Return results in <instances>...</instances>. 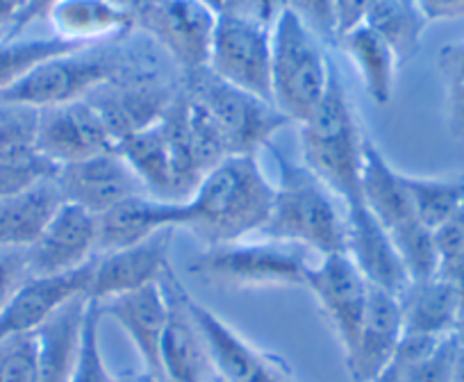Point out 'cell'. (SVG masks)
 Returning a JSON list of instances; mask_svg holds the SVG:
<instances>
[{"label":"cell","mask_w":464,"mask_h":382,"mask_svg":"<svg viewBox=\"0 0 464 382\" xmlns=\"http://www.w3.org/2000/svg\"><path fill=\"white\" fill-rule=\"evenodd\" d=\"M274 182L266 177L257 155H227L205 173L187 198V230L203 246L242 242L262 234L274 207Z\"/></svg>","instance_id":"cell-1"},{"label":"cell","mask_w":464,"mask_h":382,"mask_svg":"<svg viewBox=\"0 0 464 382\" xmlns=\"http://www.w3.org/2000/svg\"><path fill=\"white\" fill-rule=\"evenodd\" d=\"M278 182L274 207L262 234L294 244L319 257L346 253V207L342 198L303 162H294L269 144Z\"/></svg>","instance_id":"cell-2"},{"label":"cell","mask_w":464,"mask_h":382,"mask_svg":"<svg viewBox=\"0 0 464 382\" xmlns=\"http://www.w3.org/2000/svg\"><path fill=\"white\" fill-rule=\"evenodd\" d=\"M367 137L362 135L353 105L348 100L342 73L333 64L328 89L319 108L298 126L303 164L316 173L342 203H353L360 196Z\"/></svg>","instance_id":"cell-3"},{"label":"cell","mask_w":464,"mask_h":382,"mask_svg":"<svg viewBox=\"0 0 464 382\" xmlns=\"http://www.w3.org/2000/svg\"><path fill=\"white\" fill-rule=\"evenodd\" d=\"M123 42L84 46L44 60L12 87L0 91V105L42 112L48 108L84 100L89 93L130 69L150 51L149 46H123Z\"/></svg>","instance_id":"cell-4"},{"label":"cell","mask_w":464,"mask_h":382,"mask_svg":"<svg viewBox=\"0 0 464 382\" xmlns=\"http://www.w3.org/2000/svg\"><path fill=\"white\" fill-rule=\"evenodd\" d=\"M330 73L324 42L287 7L271 25V103L301 126L324 100Z\"/></svg>","instance_id":"cell-5"},{"label":"cell","mask_w":464,"mask_h":382,"mask_svg":"<svg viewBox=\"0 0 464 382\" xmlns=\"http://www.w3.org/2000/svg\"><path fill=\"white\" fill-rule=\"evenodd\" d=\"M310 253L294 244L276 242H230L205 246L187 271L198 282L218 291L269 290V287H303L305 271L312 264Z\"/></svg>","instance_id":"cell-6"},{"label":"cell","mask_w":464,"mask_h":382,"mask_svg":"<svg viewBox=\"0 0 464 382\" xmlns=\"http://www.w3.org/2000/svg\"><path fill=\"white\" fill-rule=\"evenodd\" d=\"M182 89L209 114L227 155H257L283 128L292 126L274 103L226 82L208 66L182 73Z\"/></svg>","instance_id":"cell-7"},{"label":"cell","mask_w":464,"mask_h":382,"mask_svg":"<svg viewBox=\"0 0 464 382\" xmlns=\"http://www.w3.org/2000/svg\"><path fill=\"white\" fill-rule=\"evenodd\" d=\"M158 53H162L158 46L150 48L137 64L84 99L101 114L116 144L123 137L158 123L176 103L182 80L176 82L164 73L162 62L155 57Z\"/></svg>","instance_id":"cell-8"},{"label":"cell","mask_w":464,"mask_h":382,"mask_svg":"<svg viewBox=\"0 0 464 382\" xmlns=\"http://www.w3.org/2000/svg\"><path fill=\"white\" fill-rule=\"evenodd\" d=\"M135 21L150 42L182 71L208 66L217 12L200 0H140Z\"/></svg>","instance_id":"cell-9"},{"label":"cell","mask_w":464,"mask_h":382,"mask_svg":"<svg viewBox=\"0 0 464 382\" xmlns=\"http://www.w3.org/2000/svg\"><path fill=\"white\" fill-rule=\"evenodd\" d=\"M208 69L271 103V25L235 12H221L214 25Z\"/></svg>","instance_id":"cell-10"},{"label":"cell","mask_w":464,"mask_h":382,"mask_svg":"<svg viewBox=\"0 0 464 382\" xmlns=\"http://www.w3.org/2000/svg\"><path fill=\"white\" fill-rule=\"evenodd\" d=\"M303 287H307L314 296L319 312L333 330L342 355H346L353 349L362 328L372 284L360 273L348 253H333L307 266Z\"/></svg>","instance_id":"cell-11"},{"label":"cell","mask_w":464,"mask_h":382,"mask_svg":"<svg viewBox=\"0 0 464 382\" xmlns=\"http://www.w3.org/2000/svg\"><path fill=\"white\" fill-rule=\"evenodd\" d=\"M162 284L169 296V321L162 339L164 382H223L208 339L187 303L189 291L171 266Z\"/></svg>","instance_id":"cell-12"},{"label":"cell","mask_w":464,"mask_h":382,"mask_svg":"<svg viewBox=\"0 0 464 382\" xmlns=\"http://www.w3.org/2000/svg\"><path fill=\"white\" fill-rule=\"evenodd\" d=\"M187 303L208 339L223 382H298L292 367L278 355L251 344L191 294L187 296Z\"/></svg>","instance_id":"cell-13"},{"label":"cell","mask_w":464,"mask_h":382,"mask_svg":"<svg viewBox=\"0 0 464 382\" xmlns=\"http://www.w3.org/2000/svg\"><path fill=\"white\" fill-rule=\"evenodd\" d=\"M55 182L66 203L84 207L96 216L126 198L149 194L119 150L64 164L57 171Z\"/></svg>","instance_id":"cell-14"},{"label":"cell","mask_w":464,"mask_h":382,"mask_svg":"<svg viewBox=\"0 0 464 382\" xmlns=\"http://www.w3.org/2000/svg\"><path fill=\"white\" fill-rule=\"evenodd\" d=\"M34 144L57 167L116 150L114 137L110 135L105 121L89 100L42 110Z\"/></svg>","instance_id":"cell-15"},{"label":"cell","mask_w":464,"mask_h":382,"mask_svg":"<svg viewBox=\"0 0 464 382\" xmlns=\"http://www.w3.org/2000/svg\"><path fill=\"white\" fill-rule=\"evenodd\" d=\"M92 260L69 273L30 275L0 314V339L33 335L71 301L87 299Z\"/></svg>","instance_id":"cell-16"},{"label":"cell","mask_w":464,"mask_h":382,"mask_svg":"<svg viewBox=\"0 0 464 382\" xmlns=\"http://www.w3.org/2000/svg\"><path fill=\"white\" fill-rule=\"evenodd\" d=\"M176 230H164L146 242L121 251L96 253L92 260L87 301L114 299L160 282L169 271V248Z\"/></svg>","instance_id":"cell-17"},{"label":"cell","mask_w":464,"mask_h":382,"mask_svg":"<svg viewBox=\"0 0 464 382\" xmlns=\"http://www.w3.org/2000/svg\"><path fill=\"white\" fill-rule=\"evenodd\" d=\"M96 303V301H93ZM102 319H110L128 335L149 376L162 377V339L169 321V296L162 280L141 290L98 303Z\"/></svg>","instance_id":"cell-18"},{"label":"cell","mask_w":464,"mask_h":382,"mask_svg":"<svg viewBox=\"0 0 464 382\" xmlns=\"http://www.w3.org/2000/svg\"><path fill=\"white\" fill-rule=\"evenodd\" d=\"M187 201L137 194L98 215V253L121 251L146 242L164 230L187 228Z\"/></svg>","instance_id":"cell-19"},{"label":"cell","mask_w":464,"mask_h":382,"mask_svg":"<svg viewBox=\"0 0 464 382\" xmlns=\"http://www.w3.org/2000/svg\"><path fill=\"white\" fill-rule=\"evenodd\" d=\"M98 253V216L73 203H62L42 237L28 248L33 275L69 273Z\"/></svg>","instance_id":"cell-20"},{"label":"cell","mask_w":464,"mask_h":382,"mask_svg":"<svg viewBox=\"0 0 464 382\" xmlns=\"http://www.w3.org/2000/svg\"><path fill=\"white\" fill-rule=\"evenodd\" d=\"M346 253L367 282L401 296L410 287V275L401 262L390 233L382 228L362 198L346 203Z\"/></svg>","instance_id":"cell-21"},{"label":"cell","mask_w":464,"mask_h":382,"mask_svg":"<svg viewBox=\"0 0 464 382\" xmlns=\"http://www.w3.org/2000/svg\"><path fill=\"white\" fill-rule=\"evenodd\" d=\"M405 335L401 296L372 287L367 312L353 349L343 355L348 376L353 382H373L394 358Z\"/></svg>","instance_id":"cell-22"},{"label":"cell","mask_w":464,"mask_h":382,"mask_svg":"<svg viewBox=\"0 0 464 382\" xmlns=\"http://www.w3.org/2000/svg\"><path fill=\"white\" fill-rule=\"evenodd\" d=\"M46 19L57 39L75 46H102L130 37L135 12L119 0H53Z\"/></svg>","instance_id":"cell-23"},{"label":"cell","mask_w":464,"mask_h":382,"mask_svg":"<svg viewBox=\"0 0 464 382\" xmlns=\"http://www.w3.org/2000/svg\"><path fill=\"white\" fill-rule=\"evenodd\" d=\"M405 335L419 337H455L464 314L462 296L446 275L410 282L401 294Z\"/></svg>","instance_id":"cell-24"},{"label":"cell","mask_w":464,"mask_h":382,"mask_svg":"<svg viewBox=\"0 0 464 382\" xmlns=\"http://www.w3.org/2000/svg\"><path fill=\"white\" fill-rule=\"evenodd\" d=\"M360 196L387 233L417 219L405 186V173L392 167L382 150L372 141H367V153H364Z\"/></svg>","instance_id":"cell-25"},{"label":"cell","mask_w":464,"mask_h":382,"mask_svg":"<svg viewBox=\"0 0 464 382\" xmlns=\"http://www.w3.org/2000/svg\"><path fill=\"white\" fill-rule=\"evenodd\" d=\"M64 203L55 180L42 182L16 196L0 198V246L30 248Z\"/></svg>","instance_id":"cell-26"},{"label":"cell","mask_w":464,"mask_h":382,"mask_svg":"<svg viewBox=\"0 0 464 382\" xmlns=\"http://www.w3.org/2000/svg\"><path fill=\"white\" fill-rule=\"evenodd\" d=\"M87 299H75L37 330V382H71L82 337Z\"/></svg>","instance_id":"cell-27"},{"label":"cell","mask_w":464,"mask_h":382,"mask_svg":"<svg viewBox=\"0 0 464 382\" xmlns=\"http://www.w3.org/2000/svg\"><path fill=\"white\" fill-rule=\"evenodd\" d=\"M337 43L358 69L364 91L372 99V103L381 105V108L390 105L394 99L396 71L401 66L394 48L367 25L343 33L337 39Z\"/></svg>","instance_id":"cell-28"},{"label":"cell","mask_w":464,"mask_h":382,"mask_svg":"<svg viewBox=\"0 0 464 382\" xmlns=\"http://www.w3.org/2000/svg\"><path fill=\"white\" fill-rule=\"evenodd\" d=\"M455 350V337L403 335L392 362L373 382H450Z\"/></svg>","instance_id":"cell-29"},{"label":"cell","mask_w":464,"mask_h":382,"mask_svg":"<svg viewBox=\"0 0 464 382\" xmlns=\"http://www.w3.org/2000/svg\"><path fill=\"white\" fill-rule=\"evenodd\" d=\"M364 25L381 34L405 64L419 53L428 21L412 0H376Z\"/></svg>","instance_id":"cell-30"},{"label":"cell","mask_w":464,"mask_h":382,"mask_svg":"<svg viewBox=\"0 0 464 382\" xmlns=\"http://www.w3.org/2000/svg\"><path fill=\"white\" fill-rule=\"evenodd\" d=\"M410 201L414 215L430 230L440 228L464 205V173L453 176H408L405 173Z\"/></svg>","instance_id":"cell-31"},{"label":"cell","mask_w":464,"mask_h":382,"mask_svg":"<svg viewBox=\"0 0 464 382\" xmlns=\"http://www.w3.org/2000/svg\"><path fill=\"white\" fill-rule=\"evenodd\" d=\"M57 171L60 167L46 158L34 141L0 150V198L16 196L42 182L55 180Z\"/></svg>","instance_id":"cell-32"},{"label":"cell","mask_w":464,"mask_h":382,"mask_svg":"<svg viewBox=\"0 0 464 382\" xmlns=\"http://www.w3.org/2000/svg\"><path fill=\"white\" fill-rule=\"evenodd\" d=\"M82 46L64 42V39L39 37V39H5L0 42V91L24 78L30 69L42 64L44 60H51L55 55L78 51Z\"/></svg>","instance_id":"cell-33"},{"label":"cell","mask_w":464,"mask_h":382,"mask_svg":"<svg viewBox=\"0 0 464 382\" xmlns=\"http://www.w3.org/2000/svg\"><path fill=\"white\" fill-rule=\"evenodd\" d=\"M390 237L408 271L410 282L435 278L441 273V255L435 242V230L414 219L390 230Z\"/></svg>","instance_id":"cell-34"},{"label":"cell","mask_w":464,"mask_h":382,"mask_svg":"<svg viewBox=\"0 0 464 382\" xmlns=\"http://www.w3.org/2000/svg\"><path fill=\"white\" fill-rule=\"evenodd\" d=\"M101 323L102 314L98 310V303L89 301L71 382H116V376H111V371L107 368L105 355L101 349Z\"/></svg>","instance_id":"cell-35"},{"label":"cell","mask_w":464,"mask_h":382,"mask_svg":"<svg viewBox=\"0 0 464 382\" xmlns=\"http://www.w3.org/2000/svg\"><path fill=\"white\" fill-rule=\"evenodd\" d=\"M37 332L0 339V382H37Z\"/></svg>","instance_id":"cell-36"},{"label":"cell","mask_w":464,"mask_h":382,"mask_svg":"<svg viewBox=\"0 0 464 382\" xmlns=\"http://www.w3.org/2000/svg\"><path fill=\"white\" fill-rule=\"evenodd\" d=\"M289 10L321 42H337V12H334V0H289Z\"/></svg>","instance_id":"cell-37"},{"label":"cell","mask_w":464,"mask_h":382,"mask_svg":"<svg viewBox=\"0 0 464 382\" xmlns=\"http://www.w3.org/2000/svg\"><path fill=\"white\" fill-rule=\"evenodd\" d=\"M37 110L0 105V150L16 144L34 141L37 135Z\"/></svg>","instance_id":"cell-38"},{"label":"cell","mask_w":464,"mask_h":382,"mask_svg":"<svg viewBox=\"0 0 464 382\" xmlns=\"http://www.w3.org/2000/svg\"><path fill=\"white\" fill-rule=\"evenodd\" d=\"M30 275L28 248L0 246V314Z\"/></svg>","instance_id":"cell-39"},{"label":"cell","mask_w":464,"mask_h":382,"mask_svg":"<svg viewBox=\"0 0 464 382\" xmlns=\"http://www.w3.org/2000/svg\"><path fill=\"white\" fill-rule=\"evenodd\" d=\"M435 242L441 255V273L464 260V205L435 230Z\"/></svg>","instance_id":"cell-40"},{"label":"cell","mask_w":464,"mask_h":382,"mask_svg":"<svg viewBox=\"0 0 464 382\" xmlns=\"http://www.w3.org/2000/svg\"><path fill=\"white\" fill-rule=\"evenodd\" d=\"M289 7V0H227L223 12H235V14L251 16L266 25H274L276 19Z\"/></svg>","instance_id":"cell-41"},{"label":"cell","mask_w":464,"mask_h":382,"mask_svg":"<svg viewBox=\"0 0 464 382\" xmlns=\"http://www.w3.org/2000/svg\"><path fill=\"white\" fill-rule=\"evenodd\" d=\"M437 71H440L444 87L464 82V39L450 42L437 53Z\"/></svg>","instance_id":"cell-42"},{"label":"cell","mask_w":464,"mask_h":382,"mask_svg":"<svg viewBox=\"0 0 464 382\" xmlns=\"http://www.w3.org/2000/svg\"><path fill=\"white\" fill-rule=\"evenodd\" d=\"M376 0H334V12H337V39L343 33L360 28L367 21Z\"/></svg>","instance_id":"cell-43"},{"label":"cell","mask_w":464,"mask_h":382,"mask_svg":"<svg viewBox=\"0 0 464 382\" xmlns=\"http://www.w3.org/2000/svg\"><path fill=\"white\" fill-rule=\"evenodd\" d=\"M428 24L464 19V0H412Z\"/></svg>","instance_id":"cell-44"},{"label":"cell","mask_w":464,"mask_h":382,"mask_svg":"<svg viewBox=\"0 0 464 382\" xmlns=\"http://www.w3.org/2000/svg\"><path fill=\"white\" fill-rule=\"evenodd\" d=\"M446 123L455 139H464V82L446 87Z\"/></svg>","instance_id":"cell-45"},{"label":"cell","mask_w":464,"mask_h":382,"mask_svg":"<svg viewBox=\"0 0 464 382\" xmlns=\"http://www.w3.org/2000/svg\"><path fill=\"white\" fill-rule=\"evenodd\" d=\"M28 0H0V42L14 39Z\"/></svg>","instance_id":"cell-46"},{"label":"cell","mask_w":464,"mask_h":382,"mask_svg":"<svg viewBox=\"0 0 464 382\" xmlns=\"http://www.w3.org/2000/svg\"><path fill=\"white\" fill-rule=\"evenodd\" d=\"M441 275H446V278L453 280L455 287H458V291H459V296H462V303H464V260L459 262L458 266H453V269L446 271V273H441Z\"/></svg>","instance_id":"cell-47"},{"label":"cell","mask_w":464,"mask_h":382,"mask_svg":"<svg viewBox=\"0 0 464 382\" xmlns=\"http://www.w3.org/2000/svg\"><path fill=\"white\" fill-rule=\"evenodd\" d=\"M450 382H464V346L458 344L455 350V362H453V377Z\"/></svg>","instance_id":"cell-48"},{"label":"cell","mask_w":464,"mask_h":382,"mask_svg":"<svg viewBox=\"0 0 464 382\" xmlns=\"http://www.w3.org/2000/svg\"><path fill=\"white\" fill-rule=\"evenodd\" d=\"M116 382H162L158 377L149 376L146 371L141 373H126V376H116Z\"/></svg>","instance_id":"cell-49"},{"label":"cell","mask_w":464,"mask_h":382,"mask_svg":"<svg viewBox=\"0 0 464 382\" xmlns=\"http://www.w3.org/2000/svg\"><path fill=\"white\" fill-rule=\"evenodd\" d=\"M200 3H205V5H208L209 10L217 12V14H221L227 5V0H200Z\"/></svg>","instance_id":"cell-50"},{"label":"cell","mask_w":464,"mask_h":382,"mask_svg":"<svg viewBox=\"0 0 464 382\" xmlns=\"http://www.w3.org/2000/svg\"><path fill=\"white\" fill-rule=\"evenodd\" d=\"M455 339H458V344L464 346V314H462V321H459L458 330H455Z\"/></svg>","instance_id":"cell-51"}]
</instances>
